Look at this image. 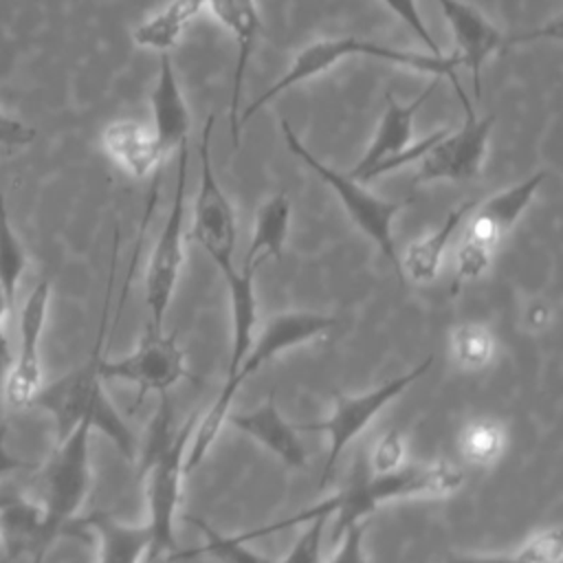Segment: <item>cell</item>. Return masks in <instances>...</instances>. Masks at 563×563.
<instances>
[{
  "label": "cell",
  "instance_id": "obj_11",
  "mask_svg": "<svg viewBox=\"0 0 563 563\" xmlns=\"http://www.w3.org/2000/svg\"><path fill=\"white\" fill-rule=\"evenodd\" d=\"M431 363H433V356H427L420 365L411 367L407 374L389 378L387 383L363 394H354V396L336 394L332 411L325 420L308 422L301 427L306 431H321L328 438V455L321 473V484H328L345 446L376 418V413L383 407H387L402 391H407L418 378H422L429 372Z\"/></svg>",
  "mask_w": 563,
  "mask_h": 563
},
{
  "label": "cell",
  "instance_id": "obj_32",
  "mask_svg": "<svg viewBox=\"0 0 563 563\" xmlns=\"http://www.w3.org/2000/svg\"><path fill=\"white\" fill-rule=\"evenodd\" d=\"M405 455H407L405 435L398 429H389L374 442L365 462L372 473H385L405 464Z\"/></svg>",
  "mask_w": 563,
  "mask_h": 563
},
{
  "label": "cell",
  "instance_id": "obj_35",
  "mask_svg": "<svg viewBox=\"0 0 563 563\" xmlns=\"http://www.w3.org/2000/svg\"><path fill=\"white\" fill-rule=\"evenodd\" d=\"M521 548L526 550L530 563H559L563 556V534L561 528L554 526H545L537 532H532Z\"/></svg>",
  "mask_w": 563,
  "mask_h": 563
},
{
  "label": "cell",
  "instance_id": "obj_22",
  "mask_svg": "<svg viewBox=\"0 0 563 563\" xmlns=\"http://www.w3.org/2000/svg\"><path fill=\"white\" fill-rule=\"evenodd\" d=\"M475 202L477 200H473V198L460 202L457 207H453L446 213V218L442 220L440 227H435L433 231L424 233L422 238L409 242L405 253L398 255L400 277L407 275L416 284H431L440 273V264H442L449 242L453 240L457 229L464 224V220L471 213V209L475 207Z\"/></svg>",
  "mask_w": 563,
  "mask_h": 563
},
{
  "label": "cell",
  "instance_id": "obj_7",
  "mask_svg": "<svg viewBox=\"0 0 563 563\" xmlns=\"http://www.w3.org/2000/svg\"><path fill=\"white\" fill-rule=\"evenodd\" d=\"M279 130L288 152L295 158H299L310 172H314L334 191V196L343 205L350 220L363 231V235H367L378 246L383 257L400 275V260H398V249L394 240V220L407 207L409 200L380 198L374 191H369L365 183H358L352 176H347V172H339L325 165L301 143V139L295 134L288 121H282Z\"/></svg>",
  "mask_w": 563,
  "mask_h": 563
},
{
  "label": "cell",
  "instance_id": "obj_37",
  "mask_svg": "<svg viewBox=\"0 0 563 563\" xmlns=\"http://www.w3.org/2000/svg\"><path fill=\"white\" fill-rule=\"evenodd\" d=\"M35 136V130L26 123L9 117L0 108V145H26Z\"/></svg>",
  "mask_w": 563,
  "mask_h": 563
},
{
  "label": "cell",
  "instance_id": "obj_18",
  "mask_svg": "<svg viewBox=\"0 0 563 563\" xmlns=\"http://www.w3.org/2000/svg\"><path fill=\"white\" fill-rule=\"evenodd\" d=\"M101 147L106 156L130 178L158 176L165 152L150 123L136 119L110 121L101 132Z\"/></svg>",
  "mask_w": 563,
  "mask_h": 563
},
{
  "label": "cell",
  "instance_id": "obj_29",
  "mask_svg": "<svg viewBox=\"0 0 563 563\" xmlns=\"http://www.w3.org/2000/svg\"><path fill=\"white\" fill-rule=\"evenodd\" d=\"M506 433L493 420H475L460 435V451L473 466H490L504 451Z\"/></svg>",
  "mask_w": 563,
  "mask_h": 563
},
{
  "label": "cell",
  "instance_id": "obj_28",
  "mask_svg": "<svg viewBox=\"0 0 563 563\" xmlns=\"http://www.w3.org/2000/svg\"><path fill=\"white\" fill-rule=\"evenodd\" d=\"M191 523H196L202 530L205 543L194 550H187V552H174V556H172L174 561L209 556L220 563H282V559H271L266 554L251 550L246 545V541H242L238 534H218L216 530H211L209 526H205L198 519H191Z\"/></svg>",
  "mask_w": 563,
  "mask_h": 563
},
{
  "label": "cell",
  "instance_id": "obj_21",
  "mask_svg": "<svg viewBox=\"0 0 563 563\" xmlns=\"http://www.w3.org/2000/svg\"><path fill=\"white\" fill-rule=\"evenodd\" d=\"M0 532L7 559L29 554L31 563H42V506L37 497H29L18 488H0Z\"/></svg>",
  "mask_w": 563,
  "mask_h": 563
},
{
  "label": "cell",
  "instance_id": "obj_17",
  "mask_svg": "<svg viewBox=\"0 0 563 563\" xmlns=\"http://www.w3.org/2000/svg\"><path fill=\"white\" fill-rule=\"evenodd\" d=\"M207 7L216 15V20L233 33L235 46H238V57H235V68H233V79H231V97H229V134L233 147H240L242 141V130L238 125L240 117V101H242V84L246 75V66L255 46V40L262 29L260 11L255 0H207Z\"/></svg>",
  "mask_w": 563,
  "mask_h": 563
},
{
  "label": "cell",
  "instance_id": "obj_8",
  "mask_svg": "<svg viewBox=\"0 0 563 563\" xmlns=\"http://www.w3.org/2000/svg\"><path fill=\"white\" fill-rule=\"evenodd\" d=\"M438 86V77L431 81V86L413 97L409 103L398 101L391 92L385 95V110L378 119V125L374 130V136L358 158V163L347 172L358 183H369L378 176L391 174L409 163H418L420 156L444 134L446 128L433 130L422 141H413V117L424 106V101L431 97L433 88Z\"/></svg>",
  "mask_w": 563,
  "mask_h": 563
},
{
  "label": "cell",
  "instance_id": "obj_23",
  "mask_svg": "<svg viewBox=\"0 0 563 563\" xmlns=\"http://www.w3.org/2000/svg\"><path fill=\"white\" fill-rule=\"evenodd\" d=\"M255 273H257L255 268L240 264L233 271L222 275L229 290V303H231V354H229L227 376H231L240 367L255 336V328H257Z\"/></svg>",
  "mask_w": 563,
  "mask_h": 563
},
{
  "label": "cell",
  "instance_id": "obj_33",
  "mask_svg": "<svg viewBox=\"0 0 563 563\" xmlns=\"http://www.w3.org/2000/svg\"><path fill=\"white\" fill-rule=\"evenodd\" d=\"M380 2H383L385 7H389V11L422 42V46L427 48V53L438 55V57L446 55V53L440 48V44H438V40L433 37V33L429 31V26H427V22H424V18H422V13H420L416 0H380Z\"/></svg>",
  "mask_w": 563,
  "mask_h": 563
},
{
  "label": "cell",
  "instance_id": "obj_16",
  "mask_svg": "<svg viewBox=\"0 0 563 563\" xmlns=\"http://www.w3.org/2000/svg\"><path fill=\"white\" fill-rule=\"evenodd\" d=\"M545 172H534L526 176L523 180L484 198L477 200L471 213L466 216V224L462 235L497 251L499 242L506 238V233L517 224V220L523 216V211L534 200L539 187L545 180Z\"/></svg>",
  "mask_w": 563,
  "mask_h": 563
},
{
  "label": "cell",
  "instance_id": "obj_14",
  "mask_svg": "<svg viewBox=\"0 0 563 563\" xmlns=\"http://www.w3.org/2000/svg\"><path fill=\"white\" fill-rule=\"evenodd\" d=\"M99 374L103 380L130 383L136 389V405L150 394H167L178 380L187 376L185 354L174 334H165L147 323L145 334L136 347L119 358L99 361Z\"/></svg>",
  "mask_w": 563,
  "mask_h": 563
},
{
  "label": "cell",
  "instance_id": "obj_1",
  "mask_svg": "<svg viewBox=\"0 0 563 563\" xmlns=\"http://www.w3.org/2000/svg\"><path fill=\"white\" fill-rule=\"evenodd\" d=\"M462 482H464V473L449 462H433V464L405 462L398 468H391L385 473H372L365 457L358 455L347 484L339 488L334 495H330L323 501H317L314 506L303 508L301 512L288 519L275 521L266 528H257L238 537L246 541L251 537L271 534L301 521L306 523L317 515L334 517L332 537H339L347 526L365 521L367 515H372L378 506L387 501L407 499V497L451 495L462 486Z\"/></svg>",
  "mask_w": 563,
  "mask_h": 563
},
{
  "label": "cell",
  "instance_id": "obj_36",
  "mask_svg": "<svg viewBox=\"0 0 563 563\" xmlns=\"http://www.w3.org/2000/svg\"><path fill=\"white\" fill-rule=\"evenodd\" d=\"M328 563H369L365 552V521L347 526L336 537V548Z\"/></svg>",
  "mask_w": 563,
  "mask_h": 563
},
{
  "label": "cell",
  "instance_id": "obj_38",
  "mask_svg": "<svg viewBox=\"0 0 563 563\" xmlns=\"http://www.w3.org/2000/svg\"><path fill=\"white\" fill-rule=\"evenodd\" d=\"M442 563H530L526 550L519 545L515 552L499 554H451Z\"/></svg>",
  "mask_w": 563,
  "mask_h": 563
},
{
  "label": "cell",
  "instance_id": "obj_15",
  "mask_svg": "<svg viewBox=\"0 0 563 563\" xmlns=\"http://www.w3.org/2000/svg\"><path fill=\"white\" fill-rule=\"evenodd\" d=\"M48 301H51V284L48 279H42L35 284V288L29 292L20 308L18 317V354L11 358V365L7 369L4 378V402L13 409L31 407L35 394L44 385L42 374V361H40V341L46 325L48 314Z\"/></svg>",
  "mask_w": 563,
  "mask_h": 563
},
{
  "label": "cell",
  "instance_id": "obj_30",
  "mask_svg": "<svg viewBox=\"0 0 563 563\" xmlns=\"http://www.w3.org/2000/svg\"><path fill=\"white\" fill-rule=\"evenodd\" d=\"M451 354L457 365L466 369H479L493 361L495 339L484 325H460L451 334Z\"/></svg>",
  "mask_w": 563,
  "mask_h": 563
},
{
  "label": "cell",
  "instance_id": "obj_10",
  "mask_svg": "<svg viewBox=\"0 0 563 563\" xmlns=\"http://www.w3.org/2000/svg\"><path fill=\"white\" fill-rule=\"evenodd\" d=\"M187 167H189V141L178 147V172L174 200L167 211L165 224L154 242V249L145 268V306L150 312V325L163 330L169 301L174 297L178 275L185 260V202H187Z\"/></svg>",
  "mask_w": 563,
  "mask_h": 563
},
{
  "label": "cell",
  "instance_id": "obj_3",
  "mask_svg": "<svg viewBox=\"0 0 563 563\" xmlns=\"http://www.w3.org/2000/svg\"><path fill=\"white\" fill-rule=\"evenodd\" d=\"M194 431V418L180 427L174 424L169 396H161V405L150 424V433L141 453V477L145 479L147 528L152 534L147 561L165 552H176V512L183 497L185 455Z\"/></svg>",
  "mask_w": 563,
  "mask_h": 563
},
{
  "label": "cell",
  "instance_id": "obj_40",
  "mask_svg": "<svg viewBox=\"0 0 563 563\" xmlns=\"http://www.w3.org/2000/svg\"><path fill=\"white\" fill-rule=\"evenodd\" d=\"M4 427H0V431H2ZM18 466V460H13L11 455H7L4 453V449H2V440H0V475L2 473H7V471H11V468H15Z\"/></svg>",
  "mask_w": 563,
  "mask_h": 563
},
{
  "label": "cell",
  "instance_id": "obj_19",
  "mask_svg": "<svg viewBox=\"0 0 563 563\" xmlns=\"http://www.w3.org/2000/svg\"><path fill=\"white\" fill-rule=\"evenodd\" d=\"M227 422L240 433L253 438L284 464L292 468L306 466V446L299 440L297 429L279 413L273 394L251 411H229Z\"/></svg>",
  "mask_w": 563,
  "mask_h": 563
},
{
  "label": "cell",
  "instance_id": "obj_26",
  "mask_svg": "<svg viewBox=\"0 0 563 563\" xmlns=\"http://www.w3.org/2000/svg\"><path fill=\"white\" fill-rule=\"evenodd\" d=\"M290 227V200L286 194H275L257 207L251 244L244 253L242 264L260 268L266 260H279Z\"/></svg>",
  "mask_w": 563,
  "mask_h": 563
},
{
  "label": "cell",
  "instance_id": "obj_41",
  "mask_svg": "<svg viewBox=\"0 0 563 563\" xmlns=\"http://www.w3.org/2000/svg\"><path fill=\"white\" fill-rule=\"evenodd\" d=\"M0 550H2V532H0Z\"/></svg>",
  "mask_w": 563,
  "mask_h": 563
},
{
  "label": "cell",
  "instance_id": "obj_2",
  "mask_svg": "<svg viewBox=\"0 0 563 563\" xmlns=\"http://www.w3.org/2000/svg\"><path fill=\"white\" fill-rule=\"evenodd\" d=\"M108 323V295H106V306L99 323V334L92 347V354L88 361H84L79 367L70 369L62 378L42 385V389L33 398V407L44 409L51 413L55 422V433L57 440L66 438L77 424L86 422L90 429H97L103 433L117 451L134 462L139 457V440L130 424L123 420L114 402L110 400L103 378L99 374V361H101V350H103V332Z\"/></svg>",
  "mask_w": 563,
  "mask_h": 563
},
{
  "label": "cell",
  "instance_id": "obj_31",
  "mask_svg": "<svg viewBox=\"0 0 563 563\" xmlns=\"http://www.w3.org/2000/svg\"><path fill=\"white\" fill-rule=\"evenodd\" d=\"M495 251L462 235L455 249V284L468 282L479 277L482 273H486V268L493 262Z\"/></svg>",
  "mask_w": 563,
  "mask_h": 563
},
{
  "label": "cell",
  "instance_id": "obj_4",
  "mask_svg": "<svg viewBox=\"0 0 563 563\" xmlns=\"http://www.w3.org/2000/svg\"><path fill=\"white\" fill-rule=\"evenodd\" d=\"M336 325V319L323 312L314 310H284L273 317H268L262 325L260 332H255L253 343L242 358L240 367L227 376L222 389L218 391L216 400L209 405L205 416L200 418L198 424H194L189 449L185 455V471H194L207 455V451L213 446L218 440L227 416L231 411V402L249 376L260 372L268 361L275 356L308 343L314 336H321L323 332L332 330Z\"/></svg>",
  "mask_w": 563,
  "mask_h": 563
},
{
  "label": "cell",
  "instance_id": "obj_5",
  "mask_svg": "<svg viewBox=\"0 0 563 563\" xmlns=\"http://www.w3.org/2000/svg\"><path fill=\"white\" fill-rule=\"evenodd\" d=\"M350 57H372V59H380V62H391L411 70H420V73H433L435 77H446L455 90V95L460 99L466 97L464 88L460 86L457 79V68H462L460 57L453 55H431V53H418V51H405V48H394V46H385L372 40H363L356 35H341V37H321L310 42L308 46H303L290 62V66L268 86L264 88L262 95H257L246 108L240 110L238 117V125L240 130L266 106L271 103L275 97H279L282 92H286L288 88L303 84L308 79H314L319 75H323L325 70H330L332 66L341 64L343 59Z\"/></svg>",
  "mask_w": 563,
  "mask_h": 563
},
{
  "label": "cell",
  "instance_id": "obj_9",
  "mask_svg": "<svg viewBox=\"0 0 563 563\" xmlns=\"http://www.w3.org/2000/svg\"><path fill=\"white\" fill-rule=\"evenodd\" d=\"M213 128H216V117L207 114L200 143H198L200 176H198V191L194 200L191 238L224 275L235 268L233 253H235V240H238V222H235V209L227 198L224 189L220 187L213 172V161H211Z\"/></svg>",
  "mask_w": 563,
  "mask_h": 563
},
{
  "label": "cell",
  "instance_id": "obj_6",
  "mask_svg": "<svg viewBox=\"0 0 563 563\" xmlns=\"http://www.w3.org/2000/svg\"><path fill=\"white\" fill-rule=\"evenodd\" d=\"M90 427L77 424L66 438L57 440L53 453L40 473L37 501L42 506V537L40 559L44 561L46 550L53 541L70 532L77 512L88 499L92 471H90Z\"/></svg>",
  "mask_w": 563,
  "mask_h": 563
},
{
  "label": "cell",
  "instance_id": "obj_27",
  "mask_svg": "<svg viewBox=\"0 0 563 563\" xmlns=\"http://www.w3.org/2000/svg\"><path fill=\"white\" fill-rule=\"evenodd\" d=\"M29 266V255L20 238L15 235L4 196L0 194V292L7 306L13 310L20 279Z\"/></svg>",
  "mask_w": 563,
  "mask_h": 563
},
{
  "label": "cell",
  "instance_id": "obj_12",
  "mask_svg": "<svg viewBox=\"0 0 563 563\" xmlns=\"http://www.w3.org/2000/svg\"><path fill=\"white\" fill-rule=\"evenodd\" d=\"M455 42L457 57L462 62V68L468 70L475 97L482 95V68L486 59L515 44H526L541 37H559L561 24L559 20L550 26H541L537 31H521V33H508L495 26L479 9L464 0H435Z\"/></svg>",
  "mask_w": 563,
  "mask_h": 563
},
{
  "label": "cell",
  "instance_id": "obj_34",
  "mask_svg": "<svg viewBox=\"0 0 563 563\" xmlns=\"http://www.w3.org/2000/svg\"><path fill=\"white\" fill-rule=\"evenodd\" d=\"M328 515H317L310 521H306V530L301 537L292 543L288 554L282 559V563H319L321 561V539L323 530L328 526Z\"/></svg>",
  "mask_w": 563,
  "mask_h": 563
},
{
  "label": "cell",
  "instance_id": "obj_13",
  "mask_svg": "<svg viewBox=\"0 0 563 563\" xmlns=\"http://www.w3.org/2000/svg\"><path fill=\"white\" fill-rule=\"evenodd\" d=\"M464 108V123L460 130L444 134L420 156L413 183H435V180H471L477 178L486 154L495 114L477 117L468 97L460 99Z\"/></svg>",
  "mask_w": 563,
  "mask_h": 563
},
{
  "label": "cell",
  "instance_id": "obj_24",
  "mask_svg": "<svg viewBox=\"0 0 563 563\" xmlns=\"http://www.w3.org/2000/svg\"><path fill=\"white\" fill-rule=\"evenodd\" d=\"M97 537V563H143L150 554L152 534L147 523L121 521L108 512H95L84 519Z\"/></svg>",
  "mask_w": 563,
  "mask_h": 563
},
{
  "label": "cell",
  "instance_id": "obj_39",
  "mask_svg": "<svg viewBox=\"0 0 563 563\" xmlns=\"http://www.w3.org/2000/svg\"><path fill=\"white\" fill-rule=\"evenodd\" d=\"M11 308L7 306L2 292H0V378L7 374L9 365H11V343L7 336V317H11Z\"/></svg>",
  "mask_w": 563,
  "mask_h": 563
},
{
  "label": "cell",
  "instance_id": "obj_25",
  "mask_svg": "<svg viewBox=\"0 0 563 563\" xmlns=\"http://www.w3.org/2000/svg\"><path fill=\"white\" fill-rule=\"evenodd\" d=\"M205 9L207 0H169L132 31V42L139 48L169 53Z\"/></svg>",
  "mask_w": 563,
  "mask_h": 563
},
{
  "label": "cell",
  "instance_id": "obj_20",
  "mask_svg": "<svg viewBox=\"0 0 563 563\" xmlns=\"http://www.w3.org/2000/svg\"><path fill=\"white\" fill-rule=\"evenodd\" d=\"M150 110H152V128L165 154L180 147V143L189 141L191 117H189V108L183 97L169 53H161L156 81L150 92Z\"/></svg>",
  "mask_w": 563,
  "mask_h": 563
}]
</instances>
